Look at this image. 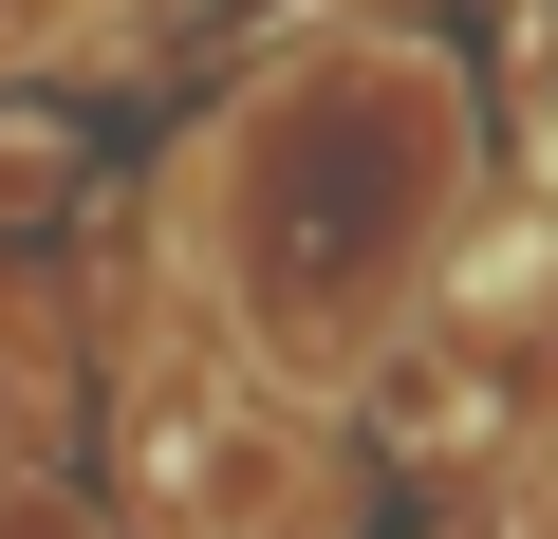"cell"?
I'll use <instances>...</instances> for the list:
<instances>
[{
    "label": "cell",
    "instance_id": "1",
    "mask_svg": "<svg viewBox=\"0 0 558 539\" xmlns=\"http://www.w3.org/2000/svg\"><path fill=\"white\" fill-rule=\"evenodd\" d=\"M0 205H57V131H0Z\"/></svg>",
    "mask_w": 558,
    "mask_h": 539
}]
</instances>
